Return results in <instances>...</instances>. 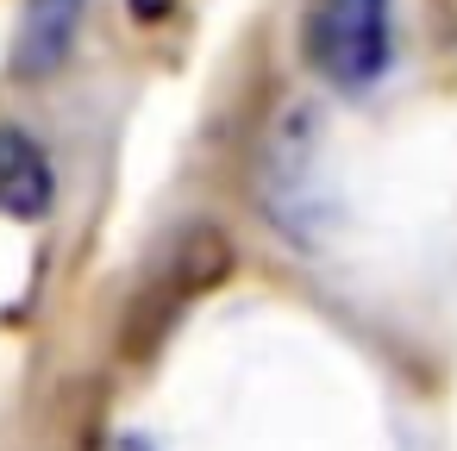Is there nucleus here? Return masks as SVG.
I'll return each instance as SVG.
<instances>
[{"instance_id":"1","label":"nucleus","mask_w":457,"mask_h":451,"mask_svg":"<svg viewBox=\"0 0 457 451\" xmlns=\"http://www.w3.org/2000/svg\"><path fill=\"white\" fill-rule=\"evenodd\" d=\"M226 263H232V251H226V238H220L213 226L182 232V238L163 251V263L145 276V288L132 295V313H126V357H151V345L176 326V313H182L195 295H207V288L226 276Z\"/></svg>"},{"instance_id":"2","label":"nucleus","mask_w":457,"mask_h":451,"mask_svg":"<svg viewBox=\"0 0 457 451\" xmlns=\"http://www.w3.org/2000/svg\"><path fill=\"white\" fill-rule=\"evenodd\" d=\"M301 51L332 88H370L388 70V0H307Z\"/></svg>"},{"instance_id":"3","label":"nucleus","mask_w":457,"mask_h":451,"mask_svg":"<svg viewBox=\"0 0 457 451\" xmlns=\"http://www.w3.org/2000/svg\"><path fill=\"white\" fill-rule=\"evenodd\" d=\"M57 207V170L45 145L20 126H0V213L7 220H45Z\"/></svg>"},{"instance_id":"4","label":"nucleus","mask_w":457,"mask_h":451,"mask_svg":"<svg viewBox=\"0 0 457 451\" xmlns=\"http://www.w3.org/2000/svg\"><path fill=\"white\" fill-rule=\"evenodd\" d=\"M82 7L88 0H32L26 7V26H20V76H51L70 45H76V26H82Z\"/></svg>"},{"instance_id":"5","label":"nucleus","mask_w":457,"mask_h":451,"mask_svg":"<svg viewBox=\"0 0 457 451\" xmlns=\"http://www.w3.org/2000/svg\"><path fill=\"white\" fill-rule=\"evenodd\" d=\"M126 13H132L138 26H157V20H170V13H176V0H126Z\"/></svg>"}]
</instances>
